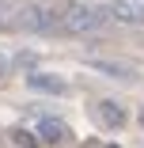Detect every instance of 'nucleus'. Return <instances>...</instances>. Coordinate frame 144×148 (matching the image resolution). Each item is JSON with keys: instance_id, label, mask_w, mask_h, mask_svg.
Masks as SVG:
<instances>
[{"instance_id": "1", "label": "nucleus", "mask_w": 144, "mask_h": 148, "mask_svg": "<svg viewBox=\"0 0 144 148\" xmlns=\"http://www.w3.org/2000/svg\"><path fill=\"white\" fill-rule=\"evenodd\" d=\"M102 27V15L91 8V4H68L65 12H61V31L65 34H91V31H99Z\"/></svg>"}, {"instance_id": "2", "label": "nucleus", "mask_w": 144, "mask_h": 148, "mask_svg": "<svg viewBox=\"0 0 144 148\" xmlns=\"http://www.w3.org/2000/svg\"><path fill=\"white\" fill-rule=\"evenodd\" d=\"M15 23L23 27L27 34H46V31H53V27H61V15L49 12L46 4H23L15 12Z\"/></svg>"}, {"instance_id": "3", "label": "nucleus", "mask_w": 144, "mask_h": 148, "mask_svg": "<svg viewBox=\"0 0 144 148\" xmlns=\"http://www.w3.org/2000/svg\"><path fill=\"white\" fill-rule=\"evenodd\" d=\"M110 15L118 23H144V0H110Z\"/></svg>"}, {"instance_id": "4", "label": "nucleus", "mask_w": 144, "mask_h": 148, "mask_svg": "<svg viewBox=\"0 0 144 148\" xmlns=\"http://www.w3.org/2000/svg\"><path fill=\"white\" fill-rule=\"evenodd\" d=\"M95 114H99V122H102L106 129H121V125H125V106L114 103V99H102V103L95 106Z\"/></svg>"}, {"instance_id": "5", "label": "nucleus", "mask_w": 144, "mask_h": 148, "mask_svg": "<svg viewBox=\"0 0 144 148\" xmlns=\"http://www.w3.org/2000/svg\"><path fill=\"white\" fill-rule=\"evenodd\" d=\"M38 137L46 144H61V140H68V125L61 122V118H42L38 122Z\"/></svg>"}, {"instance_id": "6", "label": "nucleus", "mask_w": 144, "mask_h": 148, "mask_svg": "<svg viewBox=\"0 0 144 148\" xmlns=\"http://www.w3.org/2000/svg\"><path fill=\"white\" fill-rule=\"evenodd\" d=\"M27 84H31L34 91H53V95L65 91V80L61 76H49V72H27Z\"/></svg>"}, {"instance_id": "7", "label": "nucleus", "mask_w": 144, "mask_h": 148, "mask_svg": "<svg viewBox=\"0 0 144 148\" xmlns=\"http://www.w3.org/2000/svg\"><path fill=\"white\" fill-rule=\"evenodd\" d=\"M12 137H15V144H23V148H34V144H38V137H34V133H27V129H15Z\"/></svg>"}, {"instance_id": "8", "label": "nucleus", "mask_w": 144, "mask_h": 148, "mask_svg": "<svg viewBox=\"0 0 144 148\" xmlns=\"http://www.w3.org/2000/svg\"><path fill=\"white\" fill-rule=\"evenodd\" d=\"M8 23V8H4V0H0V27Z\"/></svg>"}, {"instance_id": "9", "label": "nucleus", "mask_w": 144, "mask_h": 148, "mask_svg": "<svg viewBox=\"0 0 144 148\" xmlns=\"http://www.w3.org/2000/svg\"><path fill=\"white\" fill-rule=\"evenodd\" d=\"M0 76H8V61H4V57H0Z\"/></svg>"}, {"instance_id": "10", "label": "nucleus", "mask_w": 144, "mask_h": 148, "mask_svg": "<svg viewBox=\"0 0 144 148\" xmlns=\"http://www.w3.org/2000/svg\"><path fill=\"white\" fill-rule=\"evenodd\" d=\"M110 148H118V144H110Z\"/></svg>"}]
</instances>
